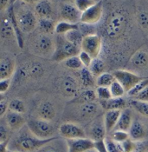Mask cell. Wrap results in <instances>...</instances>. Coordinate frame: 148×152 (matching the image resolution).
<instances>
[{
  "label": "cell",
  "instance_id": "obj_1",
  "mask_svg": "<svg viewBox=\"0 0 148 152\" xmlns=\"http://www.w3.org/2000/svg\"><path fill=\"white\" fill-rule=\"evenodd\" d=\"M56 137L49 139L38 138L32 134L26 125L20 130L17 131V134L11 138L8 148L11 151L17 152H34Z\"/></svg>",
  "mask_w": 148,
  "mask_h": 152
},
{
  "label": "cell",
  "instance_id": "obj_2",
  "mask_svg": "<svg viewBox=\"0 0 148 152\" xmlns=\"http://www.w3.org/2000/svg\"><path fill=\"white\" fill-rule=\"evenodd\" d=\"M127 23L126 12L122 9L115 10L108 16L104 31L110 39H116L124 33Z\"/></svg>",
  "mask_w": 148,
  "mask_h": 152
},
{
  "label": "cell",
  "instance_id": "obj_3",
  "mask_svg": "<svg viewBox=\"0 0 148 152\" xmlns=\"http://www.w3.org/2000/svg\"><path fill=\"white\" fill-rule=\"evenodd\" d=\"M14 12L17 23L22 32L30 33L37 27L38 20L36 14L29 7L23 4H20L17 7L14 6Z\"/></svg>",
  "mask_w": 148,
  "mask_h": 152
},
{
  "label": "cell",
  "instance_id": "obj_4",
  "mask_svg": "<svg viewBox=\"0 0 148 152\" xmlns=\"http://www.w3.org/2000/svg\"><path fill=\"white\" fill-rule=\"evenodd\" d=\"M27 127L35 136L41 139H49L56 137V127L49 121L41 118H30L27 121Z\"/></svg>",
  "mask_w": 148,
  "mask_h": 152
},
{
  "label": "cell",
  "instance_id": "obj_5",
  "mask_svg": "<svg viewBox=\"0 0 148 152\" xmlns=\"http://www.w3.org/2000/svg\"><path fill=\"white\" fill-rule=\"evenodd\" d=\"M80 47L68 41L65 37L58 35L56 40V50L52 56V59L57 62L65 61L74 56H78L81 51Z\"/></svg>",
  "mask_w": 148,
  "mask_h": 152
},
{
  "label": "cell",
  "instance_id": "obj_6",
  "mask_svg": "<svg viewBox=\"0 0 148 152\" xmlns=\"http://www.w3.org/2000/svg\"><path fill=\"white\" fill-rule=\"evenodd\" d=\"M32 50L40 56H53L56 50V41L50 35L40 33L32 42Z\"/></svg>",
  "mask_w": 148,
  "mask_h": 152
},
{
  "label": "cell",
  "instance_id": "obj_7",
  "mask_svg": "<svg viewBox=\"0 0 148 152\" xmlns=\"http://www.w3.org/2000/svg\"><path fill=\"white\" fill-rule=\"evenodd\" d=\"M84 129L86 131L87 137L94 142L105 140L107 136V132L105 127L104 115L97 116L85 126Z\"/></svg>",
  "mask_w": 148,
  "mask_h": 152
},
{
  "label": "cell",
  "instance_id": "obj_8",
  "mask_svg": "<svg viewBox=\"0 0 148 152\" xmlns=\"http://www.w3.org/2000/svg\"><path fill=\"white\" fill-rule=\"evenodd\" d=\"M113 74L115 79L124 87L126 93H128L137 83L144 79L130 70H118L114 71Z\"/></svg>",
  "mask_w": 148,
  "mask_h": 152
},
{
  "label": "cell",
  "instance_id": "obj_9",
  "mask_svg": "<svg viewBox=\"0 0 148 152\" xmlns=\"http://www.w3.org/2000/svg\"><path fill=\"white\" fill-rule=\"evenodd\" d=\"M102 45V42L100 36L96 34H89L84 36L81 49V50L89 54L92 58H96L100 55Z\"/></svg>",
  "mask_w": 148,
  "mask_h": 152
},
{
  "label": "cell",
  "instance_id": "obj_10",
  "mask_svg": "<svg viewBox=\"0 0 148 152\" xmlns=\"http://www.w3.org/2000/svg\"><path fill=\"white\" fill-rule=\"evenodd\" d=\"M58 133L63 139H76V138H85L87 137L86 131L77 124L75 123H64L60 125Z\"/></svg>",
  "mask_w": 148,
  "mask_h": 152
},
{
  "label": "cell",
  "instance_id": "obj_11",
  "mask_svg": "<svg viewBox=\"0 0 148 152\" xmlns=\"http://www.w3.org/2000/svg\"><path fill=\"white\" fill-rule=\"evenodd\" d=\"M81 107L78 109V112L76 114L77 121L79 122H90L94 119L98 115L99 104L95 102H90L86 104H80Z\"/></svg>",
  "mask_w": 148,
  "mask_h": 152
},
{
  "label": "cell",
  "instance_id": "obj_12",
  "mask_svg": "<svg viewBox=\"0 0 148 152\" xmlns=\"http://www.w3.org/2000/svg\"><path fill=\"white\" fill-rule=\"evenodd\" d=\"M103 14V6L102 1L99 3H96L90 8H89L87 11L81 13V22L85 24H94L98 23Z\"/></svg>",
  "mask_w": 148,
  "mask_h": 152
},
{
  "label": "cell",
  "instance_id": "obj_13",
  "mask_svg": "<svg viewBox=\"0 0 148 152\" xmlns=\"http://www.w3.org/2000/svg\"><path fill=\"white\" fill-rule=\"evenodd\" d=\"M60 16L63 21L77 23L81 22V12L77 9L75 4L62 3L60 7Z\"/></svg>",
  "mask_w": 148,
  "mask_h": 152
},
{
  "label": "cell",
  "instance_id": "obj_14",
  "mask_svg": "<svg viewBox=\"0 0 148 152\" xmlns=\"http://www.w3.org/2000/svg\"><path fill=\"white\" fill-rule=\"evenodd\" d=\"M128 133L130 138L135 142L148 140V126L139 119L133 120Z\"/></svg>",
  "mask_w": 148,
  "mask_h": 152
},
{
  "label": "cell",
  "instance_id": "obj_15",
  "mask_svg": "<svg viewBox=\"0 0 148 152\" xmlns=\"http://www.w3.org/2000/svg\"><path fill=\"white\" fill-rule=\"evenodd\" d=\"M66 142L68 152H87L94 149V142L88 137L67 139Z\"/></svg>",
  "mask_w": 148,
  "mask_h": 152
},
{
  "label": "cell",
  "instance_id": "obj_16",
  "mask_svg": "<svg viewBox=\"0 0 148 152\" xmlns=\"http://www.w3.org/2000/svg\"><path fill=\"white\" fill-rule=\"evenodd\" d=\"M148 65V52L144 50H138L130 58L127 63L129 70H142Z\"/></svg>",
  "mask_w": 148,
  "mask_h": 152
},
{
  "label": "cell",
  "instance_id": "obj_17",
  "mask_svg": "<svg viewBox=\"0 0 148 152\" xmlns=\"http://www.w3.org/2000/svg\"><path fill=\"white\" fill-rule=\"evenodd\" d=\"M60 91L68 97H75L78 95V83L77 81L70 77H63L59 83Z\"/></svg>",
  "mask_w": 148,
  "mask_h": 152
},
{
  "label": "cell",
  "instance_id": "obj_18",
  "mask_svg": "<svg viewBox=\"0 0 148 152\" xmlns=\"http://www.w3.org/2000/svg\"><path fill=\"white\" fill-rule=\"evenodd\" d=\"M5 124L12 131H18L25 126L27 121L23 114L10 110L5 115Z\"/></svg>",
  "mask_w": 148,
  "mask_h": 152
},
{
  "label": "cell",
  "instance_id": "obj_19",
  "mask_svg": "<svg viewBox=\"0 0 148 152\" xmlns=\"http://www.w3.org/2000/svg\"><path fill=\"white\" fill-rule=\"evenodd\" d=\"M34 152H68L67 142L59 136Z\"/></svg>",
  "mask_w": 148,
  "mask_h": 152
},
{
  "label": "cell",
  "instance_id": "obj_20",
  "mask_svg": "<svg viewBox=\"0 0 148 152\" xmlns=\"http://www.w3.org/2000/svg\"><path fill=\"white\" fill-rule=\"evenodd\" d=\"M15 71V61L11 56L3 55L0 59V80L9 79Z\"/></svg>",
  "mask_w": 148,
  "mask_h": 152
},
{
  "label": "cell",
  "instance_id": "obj_21",
  "mask_svg": "<svg viewBox=\"0 0 148 152\" xmlns=\"http://www.w3.org/2000/svg\"><path fill=\"white\" fill-rule=\"evenodd\" d=\"M121 110H107L104 114V123L107 135L110 134L116 127L120 117L121 115Z\"/></svg>",
  "mask_w": 148,
  "mask_h": 152
},
{
  "label": "cell",
  "instance_id": "obj_22",
  "mask_svg": "<svg viewBox=\"0 0 148 152\" xmlns=\"http://www.w3.org/2000/svg\"><path fill=\"white\" fill-rule=\"evenodd\" d=\"M133 120L134 119L133 117L132 110L128 108H126L124 110H122L118 124L114 130H123V131L128 132L133 124Z\"/></svg>",
  "mask_w": 148,
  "mask_h": 152
},
{
  "label": "cell",
  "instance_id": "obj_23",
  "mask_svg": "<svg viewBox=\"0 0 148 152\" xmlns=\"http://www.w3.org/2000/svg\"><path fill=\"white\" fill-rule=\"evenodd\" d=\"M56 115H57V112H56L55 107L52 103L49 101L43 102L37 109L38 118L44 119L46 121L51 122L56 117Z\"/></svg>",
  "mask_w": 148,
  "mask_h": 152
},
{
  "label": "cell",
  "instance_id": "obj_24",
  "mask_svg": "<svg viewBox=\"0 0 148 152\" xmlns=\"http://www.w3.org/2000/svg\"><path fill=\"white\" fill-rule=\"evenodd\" d=\"M35 12L39 18H51L53 6L49 0H41L35 4Z\"/></svg>",
  "mask_w": 148,
  "mask_h": 152
},
{
  "label": "cell",
  "instance_id": "obj_25",
  "mask_svg": "<svg viewBox=\"0 0 148 152\" xmlns=\"http://www.w3.org/2000/svg\"><path fill=\"white\" fill-rule=\"evenodd\" d=\"M100 104L104 110H124L126 106V101L124 97H112L109 100L100 101Z\"/></svg>",
  "mask_w": 148,
  "mask_h": 152
},
{
  "label": "cell",
  "instance_id": "obj_26",
  "mask_svg": "<svg viewBox=\"0 0 148 152\" xmlns=\"http://www.w3.org/2000/svg\"><path fill=\"white\" fill-rule=\"evenodd\" d=\"M1 37L3 39H11L13 37L17 38L16 31L9 18L3 19L1 22Z\"/></svg>",
  "mask_w": 148,
  "mask_h": 152
},
{
  "label": "cell",
  "instance_id": "obj_27",
  "mask_svg": "<svg viewBox=\"0 0 148 152\" xmlns=\"http://www.w3.org/2000/svg\"><path fill=\"white\" fill-rule=\"evenodd\" d=\"M96 91H93L92 89H88L81 93L78 94L74 99L72 100V103H76L78 104H86V103H90V102H94L96 99Z\"/></svg>",
  "mask_w": 148,
  "mask_h": 152
},
{
  "label": "cell",
  "instance_id": "obj_28",
  "mask_svg": "<svg viewBox=\"0 0 148 152\" xmlns=\"http://www.w3.org/2000/svg\"><path fill=\"white\" fill-rule=\"evenodd\" d=\"M56 23L51 18H39L37 27L40 33L51 35L56 31Z\"/></svg>",
  "mask_w": 148,
  "mask_h": 152
},
{
  "label": "cell",
  "instance_id": "obj_29",
  "mask_svg": "<svg viewBox=\"0 0 148 152\" xmlns=\"http://www.w3.org/2000/svg\"><path fill=\"white\" fill-rule=\"evenodd\" d=\"M44 72L43 66L41 64H39V63H31L29 65L23 67L22 73L24 76H28V77H37L39 76H41Z\"/></svg>",
  "mask_w": 148,
  "mask_h": 152
},
{
  "label": "cell",
  "instance_id": "obj_30",
  "mask_svg": "<svg viewBox=\"0 0 148 152\" xmlns=\"http://www.w3.org/2000/svg\"><path fill=\"white\" fill-rule=\"evenodd\" d=\"M76 29H79V26L77 23H72L62 20L57 23L55 32L57 35H65L68 31L72 30H76Z\"/></svg>",
  "mask_w": 148,
  "mask_h": 152
},
{
  "label": "cell",
  "instance_id": "obj_31",
  "mask_svg": "<svg viewBox=\"0 0 148 152\" xmlns=\"http://www.w3.org/2000/svg\"><path fill=\"white\" fill-rule=\"evenodd\" d=\"M105 63L102 59L96 58L93 59L90 66L89 67V69L90 70L93 76L94 77H98L99 76H101L102 74H103L105 71Z\"/></svg>",
  "mask_w": 148,
  "mask_h": 152
},
{
  "label": "cell",
  "instance_id": "obj_32",
  "mask_svg": "<svg viewBox=\"0 0 148 152\" xmlns=\"http://www.w3.org/2000/svg\"><path fill=\"white\" fill-rule=\"evenodd\" d=\"M64 37L70 43L74 44L75 45L80 47V48L81 46V43H82L83 37H84L83 33L79 29L72 30V31H68V33H66L64 35Z\"/></svg>",
  "mask_w": 148,
  "mask_h": 152
},
{
  "label": "cell",
  "instance_id": "obj_33",
  "mask_svg": "<svg viewBox=\"0 0 148 152\" xmlns=\"http://www.w3.org/2000/svg\"><path fill=\"white\" fill-rule=\"evenodd\" d=\"M114 81H115V77L114 74L109 72H104L101 76L96 77V84L98 87L109 88Z\"/></svg>",
  "mask_w": 148,
  "mask_h": 152
},
{
  "label": "cell",
  "instance_id": "obj_34",
  "mask_svg": "<svg viewBox=\"0 0 148 152\" xmlns=\"http://www.w3.org/2000/svg\"><path fill=\"white\" fill-rule=\"evenodd\" d=\"M80 78L85 87H92L94 84V77L89 68L83 67L80 71Z\"/></svg>",
  "mask_w": 148,
  "mask_h": 152
},
{
  "label": "cell",
  "instance_id": "obj_35",
  "mask_svg": "<svg viewBox=\"0 0 148 152\" xmlns=\"http://www.w3.org/2000/svg\"><path fill=\"white\" fill-rule=\"evenodd\" d=\"M130 105L133 107L134 110L143 117H148V102H143V101H138L133 99L130 102Z\"/></svg>",
  "mask_w": 148,
  "mask_h": 152
},
{
  "label": "cell",
  "instance_id": "obj_36",
  "mask_svg": "<svg viewBox=\"0 0 148 152\" xmlns=\"http://www.w3.org/2000/svg\"><path fill=\"white\" fill-rule=\"evenodd\" d=\"M63 62H64V65L71 70H81L83 68V65H82V63L79 58V55L71 57Z\"/></svg>",
  "mask_w": 148,
  "mask_h": 152
},
{
  "label": "cell",
  "instance_id": "obj_37",
  "mask_svg": "<svg viewBox=\"0 0 148 152\" xmlns=\"http://www.w3.org/2000/svg\"><path fill=\"white\" fill-rule=\"evenodd\" d=\"M109 89H110V92H111V95H112V97H123L125 93H126L124 87L116 79L111 84Z\"/></svg>",
  "mask_w": 148,
  "mask_h": 152
},
{
  "label": "cell",
  "instance_id": "obj_38",
  "mask_svg": "<svg viewBox=\"0 0 148 152\" xmlns=\"http://www.w3.org/2000/svg\"><path fill=\"white\" fill-rule=\"evenodd\" d=\"M105 143L108 152H124L121 143L113 140L109 136H107L105 138Z\"/></svg>",
  "mask_w": 148,
  "mask_h": 152
},
{
  "label": "cell",
  "instance_id": "obj_39",
  "mask_svg": "<svg viewBox=\"0 0 148 152\" xmlns=\"http://www.w3.org/2000/svg\"><path fill=\"white\" fill-rule=\"evenodd\" d=\"M107 136H109L113 140H114L115 142H118L120 143H122L123 142H125L128 138H130L129 133L126 131H123V130H113Z\"/></svg>",
  "mask_w": 148,
  "mask_h": 152
},
{
  "label": "cell",
  "instance_id": "obj_40",
  "mask_svg": "<svg viewBox=\"0 0 148 152\" xmlns=\"http://www.w3.org/2000/svg\"><path fill=\"white\" fill-rule=\"evenodd\" d=\"M9 110L14 112L23 114L25 112V105L22 100L13 99L9 104Z\"/></svg>",
  "mask_w": 148,
  "mask_h": 152
},
{
  "label": "cell",
  "instance_id": "obj_41",
  "mask_svg": "<svg viewBox=\"0 0 148 152\" xmlns=\"http://www.w3.org/2000/svg\"><path fill=\"white\" fill-rule=\"evenodd\" d=\"M96 96L99 101H106L112 98V95L110 92V89L107 87H97Z\"/></svg>",
  "mask_w": 148,
  "mask_h": 152
},
{
  "label": "cell",
  "instance_id": "obj_42",
  "mask_svg": "<svg viewBox=\"0 0 148 152\" xmlns=\"http://www.w3.org/2000/svg\"><path fill=\"white\" fill-rule=\"evenodd\" d=\"M148 86V78H144L142 79L139 83H137L136 85L128 92V96H132V97H134L136 95L139 93L140 91H142L144 89H146Z\"/></svg>",
  "mask_w": 148,
  "mask_h": 152
},
{
  "label": "cell",
  "instance_id": "obj_43",
  "mask_svg": "<svg viewBox=\"0 0 148 152\" xmlns=\"http://www.w3.org/2000/svg\"><path fill=\"white\" fill-rule=\"evenodd\" d=\"M11 137V129L7 126V124H1L0 125V142H10Z\"/></svg>",
  "mask_w": 148,
  "mask_h": 152
},
{
  "label": "cell",
  "instance_id": "obj_44",
  "mask_svg": "<svg viewBox=\"0 0 148 152\" xmlns=\"http://www.w3.org/2000/svg\"><path fill=\"white\" fill-rule=\"evenodd\" d=\"M74 4L77 7V9L82 13L93 6L94 4H95L96 3L94 2L93 0H75Z\"/></svg>",
  "mask_w": 148,
  "mask_h": 152
},
{
  "label": "cell",
  "instance_id": "obj_45",
  "mask_svg": "<svg viewBox=\"0 0 148 152\" xmlns=\"http://www.w3.org/2000/svg\"><path fill=\"white\" fill-rule=\"evenodd\" d=\"M137 22L142 29L148 30V12L142 11V12H138Z\"/></svg>",
  "mask_w": 148,
  "mask_h": 152
},
{
  "label": "cell",
  "instance_id": "obj_46",
  "mask_svg": "<svg viewBox=\"0 0 148 152\" xmlns=\"http://www.w3.org/2000/svg\"><path fill=\"white\" fill-rule=\"evenodd\" d=\"M121 145H122V149L124 152H134L135 147H136V142L132 140L131 138H128L127 140L123 142Z\"/></svg>",
  "mask_w": 148,
  "mask_h": 152
},
{
  "label": "cell",
  "instance_id": "obj_47",
  "mask_svg": "<svg viewBox=\"0 0 148 152\" xmlns=\"http://www.w3.org/2000/svg\"><path fill=\"white\" fill-rule=\"evenodd\" d=\"M79 58H80L81 61V63H82L83 67H86V68H89V67L90 66L92 61H93V59H94L92 58V57L89 54H88L87 52H85V51H83V50H81L80 52Z\"/></svg>",
  "mask_w": 148,
  "mask_h": 152
},
{
  "label": "cell",
  "instance_id": "obj_48",
  "mask_svg": "<svg viewBox=\"0 0 148 152\" xmlns=\"http://www.w3.org/2000/svg\"><path fill=\"white\" fill-rule=\"evenodd\" d=\"M9 109V104L7 103V101L2 97L1 95V100H0V118H3L5 117V115L7 114V110Z\"/></svg>",
  "mask_w": 148,
  "mask_h": 152
},
{
  "label": "cell",
  "instance_id": "obj_49",
  "mask_svg": "<svg viewBox=\"0 0 148 152\" xmlns=\"http://www.w3.org/2000/svg\"><path fill=\"white\" fill-rule=\"evenodd\" d=\"M134 152H148V140L136 142Z\"/></svg>",
  "mask_w": 148,
  "mask_h": 152
},
{
  "label": "cell",
  "instance_id": "obj_50",
  "mask_svg": "<svg viewBox=\"0 0 148 152\" xmlns=\"http://www.w3.org/2000/svg\"><path fill=\"white\" fill-rule=\"evenodd\" d=\"M134 100L138 101H143V102H148V86L144 89L142 91H140L139 93L136 95L134 97H133Z\"/></svg>",
  "mask_w": 148,
  "mask_h": 152
},
{
  "label": "cell",
  "instance_id": "obj_51",
  "mask_svg": "<svg viewBox=\"0 0 148 152\" xmlns=\"http://www.w3.org/2000/svg\"><path fill=\"white\" fill-rule=\"evenodd\" d=\"M10 85H11V78L0 80V93H5L7 90L9 89Z\"/></svg>",
  "mask_w": 148,
  "mask_h": 152
},
{
  "label": "cell",
  "instance_id": "obj_52",
  "mask_svg": "<svg viewBox=\"0 0 148 152\" xmlns=\"http://www.w3.org/2000/svg\"><path fill=\"white\" fill-rule=\"evenodd\" d=\"M94 149L98 152H108L106 143H105V140L99 141V142H94Z\"/></svg>",
  "mask_w": 148,
  "mask_h": 152
},
{
  "label": "cell",
  "instance_id": "obj_53",
  "mask_svg": "<svg viewBox=\"0 0 148 152\" xmlns=\"http://www.w3.org/2000/svg\"><path fill=\"white\" fill-rule=\"evenodd\" d=\"M11 0H0V10L1 12H4V10H6L9 6Z\"/></svg>",
  "mask_w": 148,
  "mask_h": 152
},
{
  "label": "cell",
  "instance_id": "obj_54",
  "mask_svg": "<svg viewBox=\"0 0 148 152\" xmlns=\"http://www.w3.org/2000/svg\"><path fill=\"white\" fill-rule=\"evenodd\" d=\"M8 145H9V142H0V152H8Z\"/></svg>",
  "mask_w": 148,
  "mask_h": 152
},
{
  "label": "cell",
  "instance_id": "obj_55",
  "mask_svg": "<svg viewBox=\"0 0 148 152\" xmlns=\"http://www.w3.org/2000/svg\"><path fill=\"white\" fill-rule=\"evenodd\" d=\"M21 1L26 4H36L41 0H21Z\"/></svg>",
  "mask_w": 148,
  "mask_h": 152
},
{
  "label": "cell",
  "instance_id": "obj_56",
  "mask_svg": "<svg viewBox=\"0 0 148 152\" xmlns=\"http://www.w3.org/2000/svg\"><path fill=\"white\" fill-rule=\"evenodd\" d=\"M75 0H62V3H69V4H74Z\"/></svg>",
  "mask_w": 148,
  "mask_h": 152
},
{
  "label": "cell",
  "instance_id": "obj_57",
  "mask_svg": "<svg viewBox=\"0 0 148 152\" xmlns=\"http://www.w3.org/2000/svg\"><path fill=\"white\" fill-rule=\"evenodd\" d=\"M87 152H98L95 149H93V150H90V151H87Z\"/></svg>",
  "mask_w": 148,
  "mask_h": 152
},
{
  "label": "cell",
  "instance_id": "obj_58",
  "mask_svg": "<svg viewBox=\"0 0 148 152\" xmlns=\"http://www.w3.org/2000/svg\"><path fill=\"white\" fill-rule=\"evenodd\" d=\"M94 2H95V3H99V2H101L102 0H93Z\"/></svg>",
  "mask_w": 148,
  "mask_h": 152
},
{
  "label": "cell",
  "instance_id": "obj_59",
  "mask_svg": "<svg viewBox=\"0 0 148 152\" xmlns=\"http://www.w3.org/2000/svg\"><path fill=\"white\" fill-rule=\"evenodd\" d=\"M8 152H17V151H11V150H8Z\"/></svg>",
  "mask_w": 148,
  "mask_h": 152
},
{
  "label": "cell",
  "instance_id": "obj_60",
  "mask_svg": "<svg viewBox=\"0 0 148 152\" xmlns=\"http://www.w3.org/2000/svg\"><path fill=\"white\" fill-rule=\"evenodd\" d=\"M49 1H54V0H49Z\"/></svg>",
  "mask_w": 148,
  "mask_h": 152
}]
</instances>
